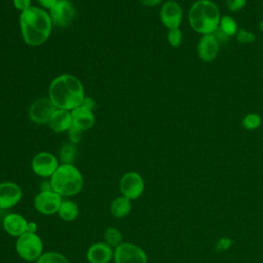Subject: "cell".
Listing matches in <instances>:
<instances>
[{
	"instance_id": "cell-1",
	"label": "cell",
	"mask_w": 263,
	"mask_h": 263,
	"mask_svg": "<svg viewBox=\"0 0 263 263\" xmlns=\"http://www.w3.org/2000/svg\"><path fill=\"white\" fill-rule=\"evenodd\" d=\"M52 25L49 13L37 6H31L20 14L21 34L30 46L43 44L50 36Z\"/></svg>"
},
{
	"instance_id": "cell-2",
	"label": "cell",
	"mask_w": 263,
	"mask_h": 263,
	"mask_svg": "<svg viewBox=\"0 0 263 263\" xmlns=\"http://www.w3.org/2000/svg\"><path fill=\"white\" fill-rule=\"evenodd\" d=\"M49 99L58 109L72 111L85 97L81 81L74 75L61 74L53 78L48 89Z\"/></svg>"
},
{
	"instance_id": "cell-3",
	"label": "cell",
	"mask_w": 263,
	"mask_h": 263,
	"mask_svg": "<svg viewBox=\"0 0 263 263\" xmlns=\"http://www.w3.org/2000/svg\"><path fill=\"white\" fill-rule=\"evenodd\" d=\"M190 27L202 35L213 34L220 25L221 15L218 6L211 0L195 1L188 12Z\"/></svg>"
},
{
	"instance_id": "cell-4",
	"label": "cell",
	"mask_w": 263,
	"mask_h": 263,
	"mask_svg": "<svg viewBox=\"0 0 263 263\" xmlns=\"http://www.w3.org/2000/svg\"><path fill=\"white\" fill-rule=\"evenodd\" d=\"M49 181L52 190L61 196H73L79 193L83 187V177L74 164L62 163Z\"/></svg>"
},
{
	"instance_id": "cell-5",
	"label": "cell",
	"mask_w": 263,
	"mask_h": 263,
	"mask_svg": "<svg viewBox=\"0 0 263 263\" xmlns=\"http://www.w3.org/2000/svg\"><path fill=\"white\" fill-rule=\"evenodd\" d=\"M15 250L21 259L27 262H34L42 255L43 243L37 233L25 232L17 237Z\"/></svg>"
},
{
	"instance_id": "cell-6",
	"label": "cell",
	"mask_w": 263,
	"mask_h": 263,
	"mask_svg": "<svg viewBox=\"0 0 263 263\" xmlns=\"http://www.w3.org/2000/svg\"><path fill=\"white\" fill-rule=\"evenodd\" d=\"M114 263H148V258L145 251L133 243L122 242L114 249Z\"/></svg>"
},
{
	"instance_id": "cell-7",
	"label": "cell",
	"mask_w": 263,
	"mask_h": 263,
	"mask_svg": "<svg viewBox=\"0 0 263 263\" xmlns=\"http://www.w3.org/2000/svg\"><path fill=\"white\" fill-rule=\"evenodd\" d=\"M119 189L121 195L130 200L139 198L145 189V183L142 176L137 172L125 173L119 181Z\"/></svg>"
},
{
	"instance_id": "cell-8",
	"label": "cell",
	"mask_w": 263,
	"mask_h": 263,
	"mask_svg": "<svg viewBox=\"0 0 263 263\" xmlns=\"http://www.w3.org/2000/svg\"><path fill=\"white\" fill-rule=\"evenodd\" d=\"M48 13L54 26L66 28L74 21L76 10L69 0H58Z\"/></svg>"
},
{
	"instance_id": "cell-9",
	"label": "cell",
	"mask_w": 263,
	"mask_h": 263,
	"mask_svg": "<svg viewBox=\"0 0 263 263\" xmlns=\"http://www.w3.org/2000/svg\"><path fill=\"white\" fill-rule=\"evenodd\" d=\"M62 196L53 190L40 191L34 198V208L43 215L58 214L62 203Z\"/></svg>"
},
{
	"instance_id": "cell-10",
	"label": "cell",
	"mask_w": 263,
	"mask_h": 263,
	"mask_svg": "<svg viewBox=\"0 0 263 263\" xmlns=\"http://www.w3.org/2000/svg\"><path fill=\"white\" fill-rule=\"evenodd\" d=\"M33 172L42 178H50L59 167L58 158L50 152L42 151L37 153L32 159Z\"/></svg>"
},
{
	"instance_id": "cell-11",
	"label": "cell",
	"mask_w": 263,
	"mask_h": 263,
	"mask_svg": "<svg viewBox=\"0 0 263 263\" xmlns=\"http://www.w3.org/2000/svg\"><path fill=\"white\" fill-rule=\"evenodd\" d=\"M57 109L58 108L49 98H40L31 105L29 109V117L31 121L37 124L48 123Z\"/></svg>"
},
{
	"instance_id": "cell-12",
	"label": "cell",
	"mask_w": 263,
	"mask_h": 263,
	"mask_svg": "<svg viewBox=\"0 0 263 263\" xmlns=\"http://www.w3.org/2000/svg\"><path fill=\"white\" fill-rule=\"evenodd\" d=\"M23 197L21 187L13 182L0 183V209L7 210L15 206Z\"/></svg>"
},
{
	"instance_id": "cell-13",
	"label": "cell",
	"mask_w": 263,
	"mask_h": 263,
	"mask_svg": "<svg viewBox=\"0 0 263 263\" xmlns=\"http://www.w3.org/2000/svg\"><path fill=\"white\" fill-rule=\"evenodd\" d=\"M183 18L182 7L176 1H166L160 8V20L167 29L179 28Z\"/></svg>"
},
{
	"instance_id": "cell-14",
	"label": "cell",
	"mask_w": 263,
	"mask_h": 263,
	"mask_svg": "<svg viewBox=\"0 0 263 263\" xmlns=\"http://www.w3.org/2000/svg\"><path fill=\"white\" fill-rule=\"evenodd\" d=\"M220 43L213 34L202 35L197 43V53L203 62L214 61L218 55Z\"/></svg>"
},
{
	"instance_id": "cell-15",
	"label": "cell",
	"mask_w": 263,
	"mask_h": 263,
	"mask_svg": "<svg viewBox=\"0 0 263 263\" xmlns=\"http://www.w3.org/2000/svg\"><path fill=\"white\" fill-rule=\"evenodd\" d=\"M113 255V248L106 242H95L86 251V259L89 263H110Z\"/></svg>"
},
{
	"instance_id": "cell-16",
	"label": "cell",
	"mask_w": 263,
	"mask_h": 263,
	"mask_svg": "<svg viewBox=\"0 0 263 263\" xmlns=\"http://www.w3.org/2000/svg\"><path fill=\"white\" fill-rule=\"evenodd\" d=\"M27 224L28 221L22 215L16 213L7 214L2 221L4 231L10 236L16 238L26 232Z\"/></svg>"
},
{
	"instance_id": "cell-17",
	"label": "cell",
	"mask_w": 263,
	"mask_h": 263,
	"mask_svg": "<svg viewBox=\"0 0 263 263\" xmlns=\"http://www.w3.org/2000/svg\"><path fill=\"white\" fill-rule=\"evenodd\" d=\"M71 114L73 119V125L81 132L88 130L95 125L96 118L92 110L79 106L72 110Z\"/></svg>"
},
{
	"instance_id": "cell-18",
	"label": "cell",
	"mask_w": 263,
	"mask_h": 263,
	"mask_svg": "<svg viewBox=\"0 0 263 263\" xmlns=\"http://www.w3.org/2000/svg\"><path fill=\"white\" fill-rule=\"evenodd\" d=\"M73 124L71 111L57 109L48 121L49 127L55 133L68 132Z\"/></svg>"
},
{
	"instance_id": "cell-19",
	"label": "cell",
	"mask_w": 263,
	"mask_h": 263,
	"mask_svg": "<svg viewBox=\"0 0 263 263\" xmlns=\"http://www.w3.org/2000/svg\"><path fill=\"white\" fill-rule=\"evenodd\" d=\"M111 214L115 218H124L132 211V200L123 195L115 197L111 202Z\"/></svg>"
},
{
	"instance_id": "cell-20",
	"label": "cell",
	"mask_w": 263,
	"mask_h": 263,
	"mask_svg": "<svg viewBox=\"0 0 263 263\" xmlns=\"http://www.w3.org/2000/svg\"><path fill=\"white\" fill-rule=\"evenodd\" d=\"M79 214V209L76 202L73 200H63L58 211L59 217L65 222L74 221Z\"/></svg>"
},
{
	"instance_id": "cell-21",
	"label": "cell",
	"mask_w": 263,
	"mask_h": 263,
	"mask_svg": "<svg viewBox=\"0 0 263 263\" xmlns=\"http://www.w3.org/2000/svg\"><path fill=\"white\" fill-rule=\"evenodd\" d=\"M104 238H105V242L114 249L118 247L120 243H122V239H123L122 233L120 232V230L114 226H109L106 228L104 232Z\"/></svg>"
},
{
	"instance_id": "cell-22",
	"label": "cell",
	"mask_w": 263,
	"mask_h": 263,
	"mask_svg": "<svg viewBox=\"0 0 263 263\" xmlns=\"http://www.w3.org/2000/svg\"><path fill=\"white\" fill-rule=\"evenodd\" d=\"M76 146L73 143H66L60 150V160L64 164H73L76 157Z\"/></svg>"
},
{
	"instance_id": "cell-23",
	"label": "cell",
	"mask_w": 263,
	"mask_h": 263,
	"mask_svg": "<svg viewBox=\"0 0 263 263\" xmlns=\"http://www.w3.org/2000/svg\"><path fill=\"white\" fill-rule=\"evenodd\" d=\"M36 263H70L68 258L62 253L49 251L42 253Z\"/></svg>"
},
{
	"instance_id": "cell-24",
	"label": "cell",
	"mask_w": 263,
	"mask_h": 263,
	"mask_svg": "<svg viewBox=\"0 0 263 263\" xmlns=\"http://www.w3.org/2000/svg\"><path fill=\"white\" fill-rule=\"evenodd\" d=\"M222 33H224L228 38L230 36H233L237 33L238 29H237V24L236 22L228 16V15H225L223 17H221V21H220V25H219V28H218Z\"/></svg>"
},
{
	"instance_id": "cell-25",
	"label": "cell",
	"mask_w": 263,
	"mask_h": 263,
	"mask_svg": "<svg viewBox=\"0 0 263 263\" xmlns=\"http://www.w3.org/2000/svg\"><path fill=\"white\" fill-rule=\"evenodd\" d=\"M261 123V116L257 113H249L242 119V126L247 130H255L260 127Z\"/></svg>"
},
{
	"instance_id": "cell-26",
	"label": "cell",
	"mask_w": 263,
	"mask_h": 263,
	"mask_svg": "<svg viewBox=\"0 0 263 263\" xmlns=\"http://www.w3.org/2000/svg\"><path fill=\"white\" fill-rule=\"evenodd\" d=\"M167 40L171 46L173 47H178L180 46L182 42V32L179 28H174V29H168L167 33Z\"/></svg>"
},
{
	"instance_id": "cell-27",
	"label": "cell",
	"mask_w": 263,
	"mask_h": 263,
	"mask_svg": "<svg viewBox=\"0 0 263 263\" xmlns=\"http://www.w3.org/2000/svg\"><path fill=\"white\" fill-rule=\"evenodd\" d=\"M236 37L240 43H250V42L255 41V39H256L255 35L253 33L248 32L245 29H239L236 33Z\"/></svg>"
},
{
	"instance_id": "cell-28",
	"label": "cell",
	"mask_w": 263,
	"mask_h": 263,
	"mask_svg": "<svg viewBox=\"0 0 263 263\" xmlns=\"http://www.w3.org/2000/svg\"><path fill=\"white\" fill-rule=\"evenodd\" d=\"M247 0H226V6L229 10L235 12L245 7Z\"/></svg>"
},
{
	"instance_id": "cell-29",
	"label": "cell",
	"mask_w": 263,
	"mask_h": 263,
	"mask_svg": "<svg viewBox=\"0 0 263 263\" xmlns=\"http://www.w3.org/2000/svg\"><path fill=\"white\" fill-rule=\"evenodd\" d=\"M69 133V138H70V142L73 144H77L80 141L81 138V134L82 132L80 129H78L77 127H75L73 124L70 127V129L68 130Z\"/></svg>"
},
{
	"instance_id": "cell-30",
	"label": "cell",
	"mask_w": 263,
	"mask_h": 263,
	"mask_svg": "<svg viewBox=\"0 0 263 263\" xmlns=\"http://www.w3.org/2000/svg\"><path fill=\"white\" fill-rule=\"evenodd\" d=\"M13 5L21 12L27 10L29 7L32 6L31 0H13Z\"/></svg>"
},
{
	"instance_id": "cell-31",
	"label": "cell",
	"mask_w": 263,
	"mask_h": 263,
	"mask_svg": "<svg viewBox=\"0 0 263 263\" xmlns=\"http://www.w3.org/2000/svg\"><path fill=\"white\" fill-rule=\"evenodd\" d=\"M82 107L86 108V109H89V110H92L95 108V101L90 98V97H84L81 105Z\"/></svg>"
},
{
	"instance_id": "cell-32",
	"label": "cell",
	"mask_w": 263,
	"mask_h": 263,
	"mask_svg": "<svg viewBox=\"0 0 263 263\" xmlns=\"http://www.w3.org/2000/svg\"><path fill=\"white\" fill-rule=\"evenodd\" d=\"M43 9H50L58 0H37Z\"/></svg>"
},
{
	"instance_id": "cell-33",
	"label": "cell",
	"mask_w": 263,
	"mask_h": 263,
	"mask_svg": "<svg viewBox=\"0 0 263 263\" xmlns=\"http://www.w3.org/2000/svg\"><path fill=\"white\" fill-rule=\"evenodd\" d=\"M144 6L152 7V6H157L158 4L161 3L162 0H139Z\"/></svg>"
},
{
	"instance_id": "cell-34",
	"label": "cell",
	"mask_w": 263,
	"mask_h": 263,
	"mask_svg": "<svg viewBox=\"0 0 263 263\" xmlns=\"http://www.w3.org/2000/svg\"><path fill=\"white\" fill-rule=\"evenodd\" d=\"M37 229H38V225L35 222H28L26 232H28V233H37Z\"/></svg>"
},
{
	"instance_id": "cell-35",
	"label": "cell",
	"mask_w": 263,
	"mask_h": 263,
	"mask_svg": "<svg viewBox=\"0 0 263 263\" xmlns=\"http://www.w3.org/2000/svg\"><path fill=\"white\" fill-rule=\"evenodd\" d=\"M40 189H41V191L52 190V188H51V184H50V181H47V182H42V183H41V185H40Z\"/></svg>"
},
{
	"instance_id": "cell-36",
	"label": "cell",
	"mask_w": 263,
	"mask_h": 263,
	"mask_svg": "<svg viewBox=\"0 0 263 263\" xmlns=\"http://www.w3.org/2000/svg\"><path fill=\"white\" fill-rule=\"evenodd\" d=\"M260 28H261V30L263 31V20H262V22H261V24H260Z\"/></svg>"
},
{
	"instance_id": "cell-37",
	"label": "cell",
	"mask_w": 263,
	"mask_h": 263,
	"mask_svg": "<svg viewBox=\"0 0 263 263\" xmlns=\"http://www.w3.org/2000/svg\"><path fill=\"white\" fill-rule=\"evenodd\" d=\"M167 1H175V0H167Z\"/></svg>"
}]
</instances>
